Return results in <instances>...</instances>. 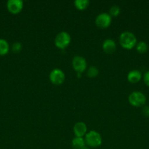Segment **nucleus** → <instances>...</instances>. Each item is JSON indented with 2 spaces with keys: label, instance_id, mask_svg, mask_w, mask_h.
<instances>
[{
  "label": "nucleus",
  "instance_id": "obj_4",
  "mask_svg": "<svg viewBox=\"0 0 149 149\" xmlns=\"http://www.w3.org/2000/svg\"><path fill=\"white\" fill-rule=\"evenodd\" d=\"M129 103L134 107H141L146 103V97L142 92L134 91L130 93L128 97Z\"/></svg>",
  "mask_w": 149,
  "mask_h": 149
},
{
  "label": "nucleus",
  "instance_id": "obj_6",
  "mask_svg": "<svg viewBox=\"0 0 149 149\" xmlns=\"http://www.w3.org/2000/svg\"><path fill=\"white\" fill-rule=\"evenodd\" d=\"M49 79L55 85H61L65 80V74L60 68H54L49 74Z\"/></svg>",
  "mask_w": 149,
  "mask_h": 149
},
{
  "label": "nucleus",
  "instance_id": "obj_12",
  "mask_svg": "<svg viewBox=\"0 0 149 149\" xmlns=\"http://www.w3.org/2000/svg\"><path fill=\"white\" fill-rule=\"evenodd\" d=\"M72 146L73 149H82L86 147V142L83 138L75 137L72 141Z\"/></svg>",
  "mask_w": 149,
  "mask_h": 149
},
{
  "label": "nucleus",
  "instance_id": "obj_8",
  "mask_svg": "<svg viewBox=\"0 0 149 149\" xmlns=\"http://www.w3.org/2000/svg\"><path fill=\"white\" fill-rule=\"evenodd\" d=\"M7 7L12 14H18L23 8V1L22 0H9L7 3Z\"/></svg>",
  "mask_w": 149,
  "mask_h": 149
},
{
  "label": "nucleus",
  "instance_id": "obj_1",
  "mask_svg": "<svg viewBox=\"0 0 149 149\" xmlns=\"http://www.w3.org/2000/svg\"><path fill=\"white\" fill-rule=\"evenodd\" d=\"M119 44L124 49H131L137 45V38L131 32L124 31L120 34Z\"/></svg>",
  "mask_w": 149,
  "mask_h": 149
},
{
  "label": "nucleus",
  "instance_id": "obj_18",
  "mask_svg": "<svg viewBox=\"0 0 149 149\" xmlns=\"http://www.w3.org/2000/svg\"><path fill=\"white\" fill-rule=\"evenodd\" d=\"M22 49V45L20 42H15L12 46V50L14 53H18Z\"/></svg>",
  "mask_w": 149,
  "mask_h": 149
},
{
  "label": "nucleus",
  "instance_id": "obj_19",
  "mask_svg": "<svg viewBox=\"0 0 149 149\" xmlns=\"http://www.w3.org/2000/svg\"><path fill=\"white\" fill-rule=\"evenodd\" d=\"M143 81L144 83L149 87V71H148L147 72L145 73V74L143 75Z\"/></svg>",
  "mask_w": 149,
  "mask_h": 149
},
{
  "label": "nucleus",
  "instance_id": "obj_3",
  "mask_svg": "<svg viewBox=\"0 0 149 149\" xmlns=\"http://www.w3.org/2000/svg\"><path fill=\"white\" fill-rule=\"evenodd\" d=\"M71 42V36L66 31H61L56 36L54 43L56 47L60 49H64L70 45Z\"/></svg>",
  "mask_w": 149,
  "mask_h": 149
},
{
  "label": "nucleus",
  "instance_id": "obj_16",
  "mask_svg": "<svg viewBox=\"0 0 149 149\" xmlns=\"http://www.w3.org/2000/svg\"><path fill=\"white\" fill-rule=\"evenodd\" d=\"M99 74V69L96 66H91L87 71V76L89 78H94Z\"/></svg>",
  "mask_w": 149,
  "mask_h": 149
},
{
  "label": "nucleus",
  "instance_id": "obj_20",
  "mask_svg": "<svg viewBox=\"0 0 149 149\" xmlns=\"http://www.w3.org/2000/svg\"><path fill=\"white\" fill-rule=\"evenodd\" d=\"M142 113L145 117H149V106H144L142 110Z\"/></svg>",
  "mask_w": 149,
  "mask_h": 149
},
{
  "label": "nucleus",
  "instance_id": "obj_17",
  "mask_svg": "<svg viewBox=\"0 0 149 149\" xmlns=\"http://www.w3.org/2000/svg\"><path fill=\"white\" fill-rule=\"evenodd\" d=\"M121 9L118 5H113L110 8L109 14L111 17H117L120 14Z\"/></svg>",
  "mask_w": 149,
  "mask_h": 149
},
{
  "label": "nucleus",
  "instance_id": "obj_7",
  "mask_svg": "<svg viewBox=\"0 0 149 149\" xmlns=\"http://www.w3.org/2000/svg\"><path fill=\"white\" fill-rule=\"evenodd\" d=\"M112 22V17L109 13H103L98 15L95 19V23L99 29H107L109 27Z\"/></svg>",
  "mask_w": 149,
  "mask_h": 149
},
{
  "label": "nucleus",
  "instance_id": "obj_13",
  "mask_svg": "<svg viewBox=\"0 0 149 149\" xmlns=\"http://www.w3.org/2000/svg\"><path fill=\"white\" fill-rule=\"evenodd\" d=\"M10 50L9 44L5 39H0V55H5Z\"/></svg>",
  "mask_w": 149,
  "mask_h": 149
},
{
  "label": "nucleus",
  "instance_id": "obj_2",
  "mask_svg": "<svg viewBox=\"0 0 149 149\" xmlns=\"http://www.w3.org/2000/svg\"><path fill=\"white\" fill-rule=\"evenodd\" d=\"M85 142L86 145L90 148H97L100 146L102 143V137L100 134L95 130L89 131L85 135Z\"/></svg>",
  "mask_w": 149,
  "mask_h": 149
},
{
  "label": "nucleus",
  "instance_id": "obj_11",
  "mask_svg": "<svg viewBox=\"0 0 149 149\" xmlns=\"http://www.w3.org/2000/svg\"><path fill=\"white\" fill-rule=\"evenodd\" d=\"M142 79V74L138 70H131L127 74V80L130 83L136 84L139 82Z\"/></svg>",
  "mask_w": 149,
  "mask_h": 149
},
{
  "label": "nucleus",
  "instance_id": "obj_5",
  "mask_svg": "<svg viewBox=\"0 0 149 149\" xmlns=\"http://www.w3.org/2000/svg\"><path fill=\"white\" fill-rule=\"evenodd\" d=\"M72 65L73 69L77 72L78 77H80V75H81L82 73L86 71V67H87V62L83 57L77 55L73 58Z\"/></svg>",
  "mask_w": 149,
  "mask_h": 149
},
{
  "label": "nucleus",
  "instance_id": "obj_14",
  "mask_svg": "<svg viewBox=\"0 0 149 149\" xmlns=\"http://www.w3.org/2000/svg\"><path fill=\"white\" fill-rule=\"evenodd\" d=\"M74 7L78 10H84L89 7V0H76L74 1Z\"/></svg>",
  "mask_w": 149,
  "mask_h": 149
},
{
  "label": "nucleus",
  "instance_id": "obj_9",
  "mask_svg": "<svg viewBox=\"0 0 149 149\" xmlns=\"http://www.w3.org/2000/svg\"><path fill=\"white\" fill-rule=\"evenodd\" d=\"M73 132L76 137L83 138L87 133V126L83 122H77L73 127Z\"/></svg>",
  "mask_w": 149,
  "mask_h": 149
},
{
  "label": "nucleus",
  "instance_id": "obj_10",
  "mask_svg": "<svg viewBox=\"0 0 149 149\" xmlns=\"http://www.w3.org/2000/svg\"><path fill=\"white\" fill-rule=\"evenodd\" d=\"M102 49L107 54H112L116 49V44L112 39H107L102 43Z\"/></svg>",
  "mask_w": 149,
  "mask_h": 149
},
{
  "label": "nucleus",
  "instance_id": "obj_21",
  "mask_svg": "<svg viewBox=\"0 0 149 149\" xmlns=\"http://www.w3.org/2000/svg\"><path fill=\"white\" fill-rule=\"evenodd\" d=\"M82 149H90V148H89V147H84V148H82Z\"/></svg>",
  "mask_w": 149,
  "mask_h": 149
},
{
  "label": "nucleus",
  "instance_id": "obj_15",
  "mask_svg": "<svg viewBox=\"0 0 149 149\" xmlns=\"http://www.w3.org/2000/svg\"><path fill=\"white\" fill-rule=\"evenodd\" d=\"M136 49L140 54H144L148 50V45L146 42L141 41L136 45Z\"/></svg>",
  "mask_w": 149,
  "mask_h": 149
}]
</instances>
